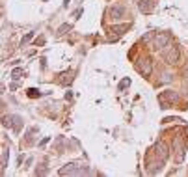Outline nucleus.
I'll return each mask as SVG.
<instances>
[{
  "instance_id": "f257e3e1",
  "label": "nucleus",
  "mask_w": 188,
  "mask_h": 177,
  "mask_svg": "<svg viewBox=\"0 0 188 177\" xmlns=\"http://www.w3.org/2000/svg\"><path fill=\"white\" fill-rule=\"evenodd\" d=\"M164 58H166L168 62H177V60H179V49H177V47H172V45H166Z\"/></svg>"
},
{
  "instance_id": "f03ea898",
  "label": "nucleus",
  "mask_w": 188,
  "mask_h": 177,
  "mask_svg": "<svg viewBox=\"0 0 188 177\" xmlns=\"http://www.w3.org/2000/svg\"><path fill=\"white\" fill-rule=\"evenodd\" d=\"M168 39H170V35H168V34H160V35H157V37H155V49H160V47H166Z\"/></svg>"
},
{
  "instance_id": "7ed1b4c3",
  "label": "nucleus",
  "mask_w": 188,
  "mask_h": 177,
  "mask_svg": "<svg viewBox=\"0 0 188 177\" xmlns=\"http://www.w3.org/2000/svg\"><path fill=\"white\" fill-rule=\"evenodd\" d=\"M153 7H155V2H153V0H142V2H140V9L145 11V13L153 11Z\"/></svg>"
}]
</instances>
